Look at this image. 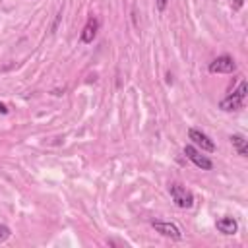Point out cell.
<instances>
[{"mask_svg":"<svg viewBox=\"0 0 248 248\" xmlns=\"http://www.w3.org/2000/svg\"><path fill=\"white\" fill-rule=\"evenodd\" d=\"M165 8H167V0H157V10L163 12Z\"/></svg>","mask_w":248,"mask_h":248,"instance_id":"cell-12","label":"cell"},{"mask_svg":"<svg viewBox=\"0 0 248 248\" xmlns=\"http://www.w3.org/2000/svg\"><path fill=\"white\" fill-rule=\"evenodd\" d=\"M188 138H190L192 143H194L196 147H200L202 151H207V153L215 151V143H213L203 132H200V130H196V128H190V130H188Z\"/></svg>","mask_w":248,"mask_h":248,"instance_id":"cell-4","label":"cell"},{"mask_svg":"<svg viewBox=\"0 0 248 248\" xmlns=\"http://www.w3.org/2000/svg\"><path fill=\"white\" fill-rule=\"evenodd\" d=\"M231 143L234 145V149H236V153H238L240 157H246V155H248V140H246L244 136H240V134L231 136Z\"/></svg>","mask_w":248,"mask_h":248,"instance_id":"cell-9","label":"cell"},{"mask_svg":"<svg viewBox=\"0 0 248 248\" xmlns=\"http://www.w3.org/2000/svg\"><path fill=\"white\" fill-rule=\"evenodd\" d=\"M10 234H12L10 227H6L4 223H0V242H6L10 238Z\"/></svg>","mask_w":248,"mask_h":248,"instance_id":"cell-10","label":"cell"},{"mask_svg":"<svg viewBox=\"0 0 248 248\" xmlns=\"http://www.w3.org/2000/svg\"><path fill=\"white\" fill-rule=\"evenodd\" d=\"M6 112H8V107L4 103H0V114H6Z\"/></svg>","mask_w":248,"mask_h":248,"instance_id":"cell-13","label":"cell"},{"mask_svg":"<svg viewBox=\"0 0 248 248\" xmlns=\"http://www.w3.org/2000/svg\"><path fill=\"white\" fill-rule=\"evenodd\" d=\"M97 27H99L97 19H95V17H89L87 23H85L83 29H81V41H83V43H93V39H95V35H97Z\"/></svg>","mask_w":248,"mask_h":248,"instance_id":"cell-7","label":"cell"},{"mask_svg":"<svg viewBox=\"0 0 248 248\" xmlns=\"http://www.w3.org/2000/svg\"><path fill=\"white\" fill-rule=\"evenodd\" d=\"M184 155H186L198 169H202V170H211V169H213L211 159H207L205 155H202V151L196 149L194 145H186V147H184Z\"/></svg>","mask_w":248,"mask_h":248,"instance_id":"cell-2","label":"cell"},{"mask_svg":"<svg viewBox=\"0 0 248 248\" xmlns=\"http://www.w3.org/2000/svg\"><path fill=\"white\" fill-rule=\"evenodd\" d=\"M242 103H244V99L238 97V95L232 91V95L225 97V99L219 103V108H223V110H238V108L242 107Z\"/></svg>","mask_w":248,"mask_h":248,"instance_id":"cell-8","label":"cell"},{"mask_svg":"<svg viewBox=\"0 0 248 248\" xmlns=\"http://www.w3.org/2000/svg\"><path fill=\"white\" fill-rule=\"evenodd\" d=\"M215 227H217V231L223 232V234H234V232L238 231V223H236L232 217H221V219H217Z\"/></svg>","mask_w":248,"mask_h":248,"instance_id":"cell-6","label":"cell"},{"mask_svg":"<svg viewBox=\"0 0 248 248\" xmlns=\"http://www.w3.org/2000/svg\"><path fill=\"white\" fill-rule=\"evenodd\" d=\"M169 194H170L172 202H174L178 207H182V209H188V207L194 205V194H192L186 186H182V184H178V182H172V184L169 186Z\"/></svg>","mask_w":248,"mask_h":248,"instance_id":"cell-1","label":"cell"},{"mask_svg":"<svg viewBox=\"0 0 248 248\" xmlns=\"http://www.w3.org/2000/svg\"><path fill=\"white\" fill-rule=\"evenodd\" d=\"M240 4H242V0H236L234 2V8H240Z\"/></svg>","mask_w":248,"mask_h":248,"instance_id":"cell-14","label":"cell"},{"mask_svg":"<svg viewBox=\"0 0 248 248\" xmlns=\"http://www.w3.org/2000/svg\"><path fill=\"white\" fill-rule=\"evenodd\" d=\"M236 70V62L232 60V56H219L209 64V72L211 74H231Z\"/></svg>","mask_w":248,"mask_h":248,"instance_id":"cell-3","label":"cell"},{"mask_svg":"<svg viewBox=\"0 0 248 248\" xmlns=\"http://www.w3.org/2000/svg\"><path fill=\"white\" fill-rule=\"evenodd\" d=\"M151 227H153L157 232H161L163 236H169V238H172V240H180V238H182L180 229H178L176 225H172V223H167V221H151Z\"/></svg>","mask_w":248,"mask_h":248,"instance_id":"cell-5","label":"cell"},{"mask_svg":"<svg viewBox=\"0 0 248 248\" xmlns=\"http://www.w3.org/2000/svg\"><path fill=\"white\" fill-rule=\"evenodd\" d=\"M234 93H236L238 97H242V99H244V97H246V81H240V85H238V89H236Z\"/></svg>","mask_w":248,"mask_h":248,"instance_id":"cell-11","label":"cell"}]
</instances>
